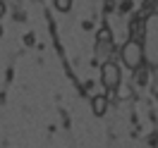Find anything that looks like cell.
I'll list each match as a JSON object with an SVG mask.
<instances>
[{
    "mask_svg": "<svg viewBox=\"0 0 158 148\" xmlns=\"http://www.w3.org/2000/svg\"><path fill=\"white\" fill-rule=\"evenodd\" d=\"M141 50H144V65L148 69H158V12L156 10L144 17Z\"/></svg>",
    "mask_w": 158,
    "mask_h": 148,
    "instance_id": "6da1fadb",
    "label": "cell"
},
{
    "mask_svg": "<svg viewBox=\"0 0 158 148\" xmlns=\"http://www.w3.org/2000/svg\"><path fill=\"white\" fill-rule=\"evenodd\" d=\"M120 58H122V65L127 69H134L141 67L144 65V50H141V43L139 41H132L127 38V43L122 46V50H120Z\"/></svg>",
    "mask_w": 158,
    "mask_h": 148,
    "instance_id": "7a4b0ae2",
    "label": "cell"
},
{
    "mask_svg": "<svg viewBox=\"0 0 158 148\" xmlns=\"http://www.w3.org/2000/svg\"><path fill=\"white\" fill-rule=\"evenodd\" d=\"M101 84H103V91H115L122 84V72H120V65L115 60H108V62H103V67H101Z\"/></svg>",
    "mask_w": 158,
    "mask_h": 148,
    "instance_id": "3957f363",
    "label": "cell"
},
{
    "mask_svg": "<svg viewBox=\"0 0 158 148\" xmlns=\"http://www.w3.org/2000/svg\"><path fill=\"white\" fill-rule=\"evenodd\" d=\"M127 34H129V38L132 41H139L141 43V38H144V17H134V19L129 22V26H127Z\"/></svg>",
    "mask_w": 158,
    "mask_h": 148,
    "instance_id": "277c9868",
    "label": "cell"
},
{
    "mask_svg": "<svg viewBox=\"0 0 158 148\" xmlns=\"http://www.w3.org/2000/svg\"><path fill=\"white\" fill-rule=\"evenodd\" d=\"M91 110H94L96 117H103V115L108 112V98H106V96H94V98H91Z\"/></svg>",
    "mask_w": 158,
    "mask_h": 148,
    "instance_id": "5b68a950",
    "label": "cell"
},
{
    "mask_svg": "<svg viewBox=\"0 0 158 148\" xmlns=\"http://www.w3.org/2000/svg\"><path fill=\"white\" fill-rule=\"evenodd\" d=\"M113 41L110 43H96V58L103 60V62H108L110 58H113Z\"/></svg>",
    "mask_w": 158,
    "mask_h": 148,
    "instance_id": "8992f818",
    "label": "cell"
},
{
    "mask_svg": "<svg viewBox=\"0 0 158 148\" xmlns=\"http://www.w3.org/2000/svg\"><path fill=\"white\" fill-rule=\"evenodd\" d=\"M148 79H151V72H148L146 65H141V67L134 69V84H137V86H146Z\"/></svg>",
    "mask_w": 158,
    "mask_h": 148,
    "instance_id": "52a82bcc",
    "label": "cell"
},
{
    "mask_svg": "<svg viewBox=\"0 0 158 148\" xmlns=\"http://www.w3.org/2000/svg\"><path fill=\"white\" fill-rule=\"evenodd\" d=\"M113 41V31H110V26H101L98 31H96V43H110Z\"/></svg>",
    "mask_w": 158,
    "mask_h": 148,
    "instance_id": "ba28073f",
    "label": "cell"
},
{
    "mask_svg": "<svg viewBox=\"0 0 158 148\" xmlns=\"http://www.w3.org/2000/svg\"><path fill=\"white\" fill-rule=\"evenodd\" d=\"M53 2H55V10H60V12H67L72 7V0H53Z\"/></svg>",
    "mask_w": 158,
    "mask_h": 148,
    "instance_id": "9c48e42d",
    "label": "cell"
},
{
    "mask_svg": "<svg viewBox=\"0 0 158 148\" xmlns=\"http://www.w3.org/2000/svg\"><path fill=\"white\" fill-rule=\"evenodd\" d=\"M2 14H5V2L0 0V17H2Z\"/></svg>",
    "mask_w": 158,
    "mask_h": 148,
    "instance_id": "30bf717a",
    "label": "cell"
},
{
    "mask_svg": "<svg viewBox=\"0 0 158 148\" xmlns=\"http://www.w3.org/2000/svg\"><path fill=\"white\" fill-rule=\"evenodd\" d=\"M0 36H2V26H0Z\"/></svg>",
    "mask_w": 158,
    "mask_h": 148,
    "instance_id": "8fae6325",
    "label": "cell"
}]
</instances>
